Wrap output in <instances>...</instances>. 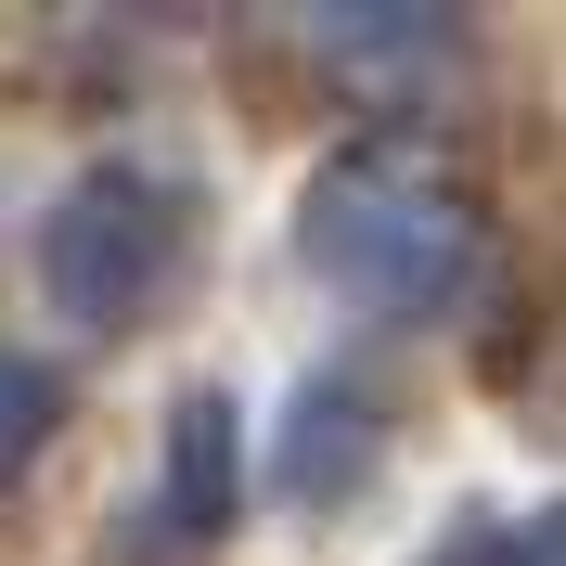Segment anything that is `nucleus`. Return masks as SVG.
Instances as JSON below:
<instances>
[{
	"label": "nucleus",
	"instance_id": "obj_1",
	"mask_svg": "<svg viewBox=\"0 0 566 566\" xmlns=\"http://www.w3.org/2000/svg\"><path fill=\"white\" fill-rule=\"evenodd\" d=\"M296 245H310V271L335 283L348 310L424 322V310H451L463 283H476V258H490V207H476L424 142H348V155L310 180Z\"/></svg>",
	"mask_w": 566,
	"mask_h": 566
},
{
	"label": "nucleus",
	"instance_id": "obj_2",
	"mask_svg": "<svg viewBox=\"0 0 566 566\" xmlns=\"http://www.w3.org/2000/svg\"><path fill=\"white\" fill-rule=\"evenodd\" d=\"M180 271H193V207L155 168H91V180H65V207L39 219V283H52L65 322L116 335V322L168 310Z\"/></svg>",
	"mask_w": 566,
	"mask_h": 566
},
{
	"label": "nucleus",
	"instance_id": "obj_3",
	"mask_svg": "<svg viewBox=\"0 0 566 566\" xmlns=\"http://www.w3.org/2000/svg\"><path fill=\"white\" fill-rule=\"evenodd\" d=\"M232 438H245V424H232L219 387H193L168 412V515L180 528H219V515H232Z\"/></svg>",
	"mask_w": 566,
	"mask_h": 566
},
{
	"label": "nucleus",
	"instance_id": "obj_4",
	"mask_svg": "<svg viewBox=\"0 0 566 566\" xmlns=\"http://www.w3.org/2000/svg\"><path fill=\"white\" fill-rule=\"evenodd\" d=\"M52 424H65V374L27 360V348H0V476H27L52 451Z\"/></svg>",
	"mask_w": 566,
	"mask_h": 566
}]
</instances>
